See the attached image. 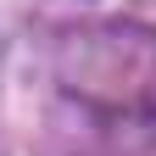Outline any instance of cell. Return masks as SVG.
I'll list each match as a JSON object with an SVG mask.
<instances>
[]
</instances>
